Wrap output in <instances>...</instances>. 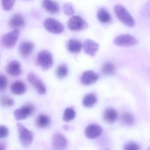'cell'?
<instances>
[{
	"instance_id": "cell-31",
	"label": "cell",
	"mask_w": 150,
	"mask_h": 150,
	"mask_svg": "<svg viewBox=\"0 0 150 150\" xmlns=\"http://www.w3.org/2000/svg\"><path fill=\"white\" fill-rule=\"evenodd\" d=\"M7 78L5 76L0 75V92L5 90L8 86Z\"/></svg>"
},
{
	"instance_id": "cell-14",
	"label": "cell",
	"mask_w": 150,
	"mask_h": 150,
	"mask_svg": "<svg viewBox=\"0 0 150 150\" xmlns=\"http://www.w3.org/2000/svg\"><path fill=\"white\" fill-rule=\"evenodd\" d=\"M6 72L12 77H18L22 73L21 65L18 61L11 62L6 68Z\"/></svg>"
},
{
	"instance_id": "cell-23",
	"label": "cell",
	"mask_w": 150,
	"mask_h": 150,
	"mask_svg": "<svg viewBox=\"0 0 150 150\" xmlns=\"http://www.w3.org/2000/svg\"><path fill=\"white\" fill-rule=\"evenodd\" d=\"M97 17L99 21L103 23H109L112 18L111 15L104 9H100L98 10Z\"/></svg>"
},
{
	"instance_id": "cell-11",
	"label": "cell",
	"mask_w": 150,
	"mask_h": 150,
	"mask_svg": "<svg viewBox=\"0 0 150 150\" xmlns=\"http://www.w3.org/2000/svg\"><path fill=\"white\" fill-rule=\"evenodd\" d=\"M68 146V141L66 137L59 134H55L53 139V147L55 150H65Z\"/></svg>"
},
{
	"instance_id": "cell-4",
	"label": "cell",
	"mask_w": 150,
	"mask_h": 150,
	"mask_svg": "<svg viewBox=\"0 0 150 150\" xmlns=\"http://www.w3.org/2000/svg\"><path fill=\"white\" fill-rule=\"evenodd\" d=\"M20 35L19 30L14 29L13 31L5 33L1 38V43L6 48L13 47L16 45Z\"/></svg>"
},
{
	"instance_id": "cell-27",
	"label": "cell",
	"mask_w": 150,
	"mask_h": 150,
	"mask_svg": "<svg viewBox=\"0 0 150 150\" xmlns=\"http://www.w3.org/2000/svg\"><path fill=\"white\" fill-rule=\"evenodd\" d=\"M68 74V69L67 65L61 64L59 65L56 71V76L58 78H64L67 76Z\"/></svg>"
},
{
	"instance_id": "cell-5",
	"label": "cell",
	"mask_w": 150,
	"mask_h": 150,
	"mask_svg": "<svg viewBox=\"0 0 150 150\" xmlns=\"http://www.w3.org/2000/svg\"><path fill=\"white\" fill-rule=\"evenodd\" d=\"M138 41L134 37L129 34L119 35L114 40V43L120 47H131L138 44Z\"/></svg>"
},
{
	"instance_id": "cell-22",
	"label": "cell",
	"mask_w": 150,
	"mask_h": 150,
	"mask_svg": "<svg viewBox=\"0 0 150 150\" xmlns=\"http://www.w3.org/2000/svg\"><path fill=\"white\" fill-rule=\"evenodd\" d=\"M97 98L95 94L89 93L85 96L83 100V104L85 107L88 108L93 107L96 104Z\"/></svg>"
},
{
	"instance_id": "cell-34",
	"label": "cell",
	"mask_w": 150,
	"mask_h": 150,
	"mask_svg": "<svg viewBox=\"0 0 150 150\" xmlns=\"http://www.w3.org/2000/svg\"><path fill=\"white\" fill-rule=\"evenodd\" d=\"M6 149V146L4 144H0V150Z\"/></svg>"
},
{
	"instance_id": "cell-26",
	"label": "cell",
	"mask_w": 150,
	"mask_h": 150,
	"mask_svg": "<svg viewBox=\"0 0 150 150\" xmlns=\"http://www.w3.org/2000/svg\"><path fill=\"white\" fill-rule=\"evenodd\" d=\"M115 67L113 63L107 62L102 66L101 71L104 75H112L115 72Z\"/></svg>"
},
{
	"instance_id": "cell-24",
	"label": "cell",
	"mask_w": 150,
	"mask_h": 150,
	"mask_svg": "<svg viewBox=\"0 0 150 150\" xmlns=\"http://www.w3.org/2000/svg\"><path fill=\"white\" fill-rule=\"evenodd\" d=\"M14 100L8 95H3L0 97V105L4 107H12L14 105Z\"/></svg>"
},
{
	"instance_id": "cell-18",
	"label": "cell",
	"mask_w": 150,
	"mask_h": 150,
	"mask_svg": "<svg viewBox=\"0 0 150 150\" xmlns=\"http://www.w3.org/2000/svg\"><path fill=\"white\" fill-rule=\"evenodd\" d=\"M11 90L12 93L15 95H21L26 91V86L23 82L17 81L11 84Z\"/></svg>"
},
{
	"instance_id": "cell-28",
	"label": "cell",
	"mask_w": 150,
	"mask_h": 150,
	"mask_svg": "<svg viewBox=\"0 0 150 150\" xmlns=\"http://www.w3.org/2000/svg\"><path fill=\"white\" fill-rule=\"evenodd\" d=\"M63 10L64 13L67 16H72L75 13L74 9L72 4L68 3L63 5Z\"/></svg>"
},
{
	"instance_id": "cell-9",
	"label": "cell",
	"mask_w": 150,
	"mask_h": 150,
	"mask_svg": "<svg viewBox=\"0 0 150 150\" xmlns=\"http://www.w3.org/2000/svg\"><path fill=\"white\" fill-rule=\"evenodd\" d=\"M27 79L40 94L44 95L46 92V88L45 84L35 74L30 73L28 75Z\"/></svg>"
},
{
	"instance_id": "cell-16",
	"label": "cell",
	"mask_w": 150,
	"mask_h": 150,
	"mask_svg": "<svg viewBox=\"0 0 150 150\" xmlns=\"http://www.w3.org/2000/svg\"><path fill=\"white\" fill-rule=\"evenodd\" d=\"M42 7L47 12L52 14H56L60 11L58 3L52 0H44L42 4Z\"/></svg>"
},
{
	"instance_id": "cell-32",
	"label": "cell",
	"mask_w": 150,
	"mask_h": 150,
	"mask_svg": "<svg viewBox=\"0 0 150 150\" xmlns=\"http://www.w3.org/2000/svg\"><path fill=\"white\" fill-rule=\"evenodd\" d=\"M9 130L8 128L3 125L0 126V139H3L8 136Z\"/></svg>"
},
{
	"instance_id": "cell-2",
	"label": "cell",
	"mask_w": 150,
	"mask_h": 150,
	"mask_svg": "<svg viewBox=\"0 0 150 150\" xmlns=\"http://www.w3.org/2000/svg\"><path fill=\"white\" fill-rule=\"evenodd\" d=\"M37 63L44 70L49 69L53 64L52 55L47 50L40 52L37 57Z\"/></svg>"
},
{
	"instance_id": "cell-25",
	"label": "cell",
	"mask_w": 150,
	"mask_h": 150,
	"mask_svg": "<svg viewBox=\"0 0 150 150\" xmlns=\"http://www.w3.org/2000/svg\"><path fill=\"white\" fill-rule=\"evenodd\" d=\"M76 113L73 108L69 107L64 111L63 119L66 122H69L73 120L76 117Z\"/></svg>"
},
{
	"instance_id": "cell-3",
	"label": "cell",
	"mask_w": 150,
	"mask_h": 150,
	"mask_svg": "<svg viewBox=\"0 0 150 150\" xmlns=\"http://www.w3.org/2000/svg\"><path fill=\"white\" fill-rule=\"evenodd\" d=\"M19 141L24 147L30 146L33 141V135L30 131L20 123L17 124Z\"/></svg>"
},
{
	"instance_id": "cell-17",
	"label": "cell",
	"mask_w": 150,
	"mask_h": 150,
	"mask_svg": "<svg viewBox=\"0 0 150 150\" xmlns=\"http://www.w3.org/2000/svg\"><path fill=\"white\" fill-rule=\"evenodd\" d=\"M10 26L14 29L22 28L25 25V20L21 14H15L12 16L9 21Z\"/></svg>"
},
{
	"instance_id": "cell-12",
	"label": "cell",
	"mask_w": 150,
	"mask_h": 150,
	"mask_svg": "<svg viewBox=\"0 0 150 150\" xmlns=\"http://www.w3.org/2000/svg\"><path fill=\"white\" fill-rule=\"evenodd\" d=\"M99 78L98 74L91 70L86 71L83 73L80 78L82 84L84 85H91L97 82Z\"/></svg>"
},
{
	"instance_id": "cell-21",
	"label": "cell",
	"mask_w": 150,
	"mask_h": 150,
	"mask_svg": "<svg viewBox=\"0 0 150 150\" xmlns=\"http://www.w3.org/2000/svg\"><path fill=\"white\" fill-rule=\"evenodd\" d=\"M50 123H51L50 118L45 114H40L36 119V126L39 128H44L47 127L50 125Z\"/></svg>"
},
{
	"instance_id": "cell-30",
	"label": "cell",
	"mask_w": 150,
	"mask_h": 150,
	"mask_svg": "<svg viewBox=\"0 0 150 150\" xmlns=\"http://www.w3.org/2000/svg\"><path fill=\"white\" fill-rule=\"evenodd\" d=\"M122 122H124L127 125H131L134 122V117L129 113L124 114L122 115Z\"/></svg>"
},
{
	"instance_id": "cell-1",
	"label": "cell",
	"mask_w": 150,
	"mask_h": 150,
	"mask_svg": "<svg viewBox=\"0 0 150 150\" xmlns=\"http://www.w3.org/2000/svg\"><path fill=\"white\" fill-rule=\"evenodd\" d=\"M114 12L118 19L124 24L129 27L135 26V21L127 9L121 4H117L114 7Z\"/></svg>"
},
{
	"instance_id": "cell-13",
	"label": "cell",
	"mask_w": 150,
	"mask_h": 150,
	"mask_svg": "<svg viewBox=\"0 0 150 150\" xmlns=\"http://www.w3.org/2000/svg\"><path fill=\"white\" fill-rule=\"evenodd\" d=\"M83 48L86 54L93 57L98 50L99 45L93 40L87 39L84 43Z\"/></svg>"
},
{
	"instance_id": "cell-35",
	"label": "cell",
	"mask_w": 150,
	"mask_h": 150,
	"mask_svg": "<svg viewBox=\"0 0 150 150\" xmlns=\"http://www.w3.org/2000/svg\"><path fill=\"white\" fill-rule=\"evenodd\" d=\"M64 129H69V127H68V126H65V127H64Z\"/></svg>"
},
{
	"instance_id": "cell-6",
	"label": "cell",
	"mask_w": 150,
	"mask_h": 150,
	"mask_svg": "<svg viewBox=\"0 0 150 150\" xmlns=\"http://www.w3.org/2000/svg\"><path fill=\"white\" fill-rule=\"evenodd\" d=\"M44 26L49 32L55 34L62 33L64 30L62 23L53 18H47L44 22Z\"/></svg>"
},
{
	"instance_id": "cell-33",
	"label": "cell",
	"mask_w": 150,
	"mask_h": 150,
	"mask_svg": "<svg viewBox=\"0 0 150 150\" xmlns=\"http://www.w3.org/2000/svg\"><path fill=\"white\" fill-rule=\"evenodd\" d=\"M125 149L127 150H137L139 149V147L135 143H129L126 145Z\"/></svg>"
},
{
	"instance_id": "cell-8",
	"label": "cell",
	"mask_w": 150,
	"mask_h": 150,
	"mask_svg": "<svg viewBox=\"0 0 150 150\" xmlns=\"http://www.w3.org/2000/svg\"><path fill=\"white\" fill-rule=\"evenodd\" d=\"M68 26L72 31H79L87 27L86 22L79 16H74L69 20Z\"/></svg>"
},
{
	"instance_id": "cell-20",
	"label": "cell",
	"mask_w": 150,
	"mask_h": 150,
	"mask_svg": "<svg viewBox=\"0 0 150 150\" xmlns=\"http://www.w3.org/2000/svg\"><path fill=\"white\" fill-rule=\"evenodd\" d=\"M104 118L107 122L113 123L117 120L118 113L116 110L113 108H108L104 112Z\"/></svg>"
},
{
	"instance_id": "cell-7",
	"label": "cell",
	"mask_w": 150,
	"mask_h": 150,
	"mask_svg": "<svg viewBox=\"0 0 150 150\" xmlns=\"http://www.w3.org/2000/svg\"><path fill=\"white\" fill-rule=\"evenodd\" d=\"M34 111L35 109L33 105H25L21 108L16 109L14 112V117L16 120H23L33 114Z\"/></svg>"
},
{
	"instance_id": "cell-10",
	"label": "cell",
	"mask_w": 150,
	"mask_h": 150,
	"mask_svg": "<svg viewBox=\"0 0 150 150\" xmlns=\"http://www.w3.org/2000/svg\"><path fill=\"white\" fill-rule=\"evenodd\" d=\"M102 131L100 126L97 124H91L85 129V134L89 139H95L101 135Z\"/></svg>"
},
{
	"instance_id": "cell-19",
	"label": "cell",
	"mask_w": 150,
	"mask_h": 150,
	"mask_svg": "<svg viewBox=\"0 0 150 150\" xmlns=\"http://www.w3.org/2000/svg\"><path fill=\"white\" fill-rule=\"evenodd\" d=\"M83 45L80 41L76 39H70L68 43V48L69 52L74 53H79L83 48Z\"/></svg>"
},
{
	"instance_id": "cell-29",
	"label": "cell",
	"mask_w": 150,
	"mask_h": 150,
	"mask_svg": "<svg viewBox=\"0 0 150 150\" xmlns=\"http://www.w3.org/2000/svg\"><path fill=\"white\" fill-rule=\"evenodd\" d=\"M15 2V0H1L3 8L6 11L10 10L12 9Z\"/></svg>"
},
{
	"instance_id": "cell-15",
	"label": "cell",
	"mask_w": 150,
	"mask_h": 150,
	"mask_svg": "<svg viewBox=\"0 0 150 150\" xmlns=\"http://www.w3.org/2000/svg\"><path fill=\"white\" fill-rule=\"evenodd\" d=\"M34 48V44L31 41H23L19 45V53L23 57L26 58L32 53Z\"/></svg>"
}]
</instances>
